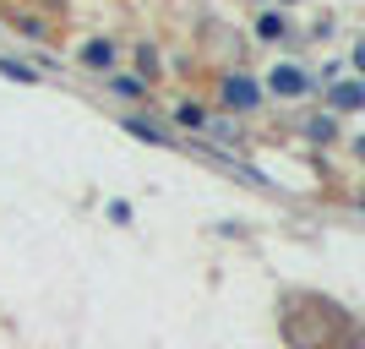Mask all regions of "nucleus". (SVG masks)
<instances>
[{
	"instance_id": "20e7f679",
	"label": "nucleus",
	"mask_w": 365,
	"mask_h": 349,
	"mask_svg": "<svg viewBox=\"0 0 365 349\" xmlns=\"http://www.w3.org/2000/svg\"><path fill=\"white\" fill-rule=\"evenodd\" d=\"M109 93H115V98H142V93H148V82H142V76H131V71H115V76H109Z\"/></svg>"
},
{
	"instance_id": "6e6552de",
	"label": "nucleus",
	"mask_w": 365,
	"mask_h": 349,
	"mask_svg": "<svg viewBox=\"0 0 365 349\" xmlns=\"http://www.w3.org/2000/svg\"><path fill=\"white\" fill-rule=\"evenodd\" d=\"M305 131H311L317 142H333V137H338V121H333V115H317V121L305 126Z\"/></svg>"
},
{
	"instance_id": "0eeeda50",
	"label": "nucleus",
	"mask_w": 365,
	"mask_h": 349,
	"mask_svg": "<svg viewBox=\"0 0 365 349\" xmlns=\"http://www.w3.org/2000/svg\"><path fill=\"white\" fill-rule=\"evenodd\" d=\"M257 33H262V39H284V16H278V11H262L257 16Z\"/></svg>"
},
{
	"instance_id": "9d476101",
	"label": "nucleus",
	"mask_w": 365,
	"mask_h": 349,
	"mask_svg": "<svg viewBox=\"0 0 365 349\" xmlns=\"http://www.w3.org/2000/svg\"><path fill=\"white\" fill-rule=\"evenodd\" d=\"M354 153H360V158H365V137H360V142H354Z\"/></svg>"
},
{
	"instance_id": "7ed1b4c3",
	"label": "nucleus",
	"mask_w": 365,
	"mask_h": 349,
	"mask_svg": "<svg viewBox=\"0 0 365 349\" xmlns=\"http://www.w3.org/2000/svg\"><path fill=\"white\" fill-rule=\"evenodd\" d=\"M115 55H120V49L109 44V39H88V44H82V55H76V61L88 66V71H109V66H115Z\"/></svg>"
},
{
	"instance_id": "39448f33",
	"label": "nucleus",
	"mask_w": 365,
	"mask_h": 349,
	"mask_svg": "<svg viewBox=\"0 0 365 349\" xmlns=\"http://www.w3.org/2000/svg\"><path fill=\"white\" fill-rule=\"evenodd\" d=\"M365 104V82H338L333 88V109H360Z\"/></svg>"
},
{
	"instance_id": "f03ea898",
	"label": "nucleus",
	"mask_w": 365,
	"mask_h": 349,
	"mask_svg": "<svg viewBox=\"0 0 365 349\" xmlns=\"http://www.w3.org/2000/svg\"><path fill=\"white\" fill-rule=\"evenodd\" d=\"M267 93H278V98H305V93H311V71H305V66H273V71H267Z\"/></svg>"
},
{
	"instance_id": "f257e3e1",
	"label": "nucleus",
	"mask_w": 365,
	"mask_h": 349,
	"mask_svg": "<svg viewBox=\"0 0 365 349\" xmlns=\"http://www.w3.org/2000/svg\"><path fill=\"white\" fill-rule=\"evenodd\" d=\"M218 98H224V109H235V115H251V109H262V82L245 71H229L224 82H218Z\"/></svg>"
},
{
	"instance_id": "1a4fd4ad",
	"label": "nucleus",
	"mask_w": 365,
	"mask_h": 349,
	"mask_svg": "<svg viewBox=\"0 0 365 349\" xmlns=\"http://www.w3.org/2000/svg\"><path fill=\"white\" fill-rule=\"evenodd\" d=\"M125 131H131V137H142V142H169L153 121H125Z\"/></svg>"
},
{
	"instance_id": "423d86ee",
	"label": "nucleus",
	"mask_w": 365,
	"mask_h": 349,
	"mask_svg": "<svg viewBox=\"0 0 365 349\" xmlns=\"http://www.w3.org/2000/svg\"><path fill=\"white\" fill-rule=\"evenodd\" d=\"M0 76H16V82H38V71L22 61H11V55H0Z\"/></svg>"
}]
</instances>
